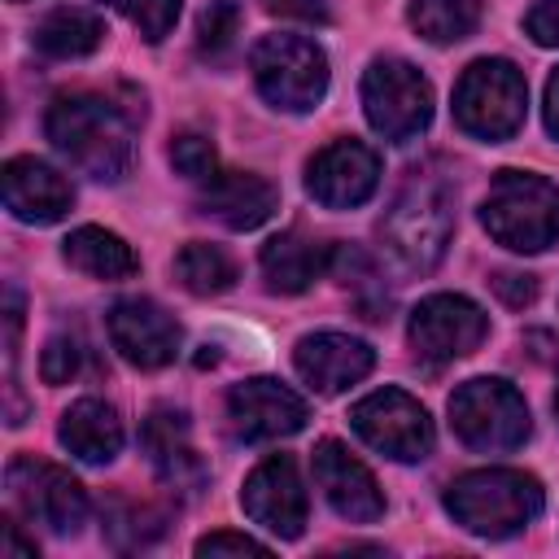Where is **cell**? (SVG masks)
Listing matches in <instances>:
<instances>
[{
    "label": "cell",
    "instance_id": "1",
    "mask_svg": "<svg viewBox=\"0 0 559 559\" xmlns=\"http://www.w3.org/2000/svg\"><path fill=\"white\" fill-rule=\"evenodd\" d=\"M48 140L92 179H118L131 166L135 114L100 92H66L48 105Z\"/></svg>",
    "mask_w": 559,
    "mask_h": 559
},
{
    "label": "cell",
    "instance_id": "2",
    "mask_svg": "<svg viewBox=\"0 0 559 559\" xmlns=\"http://www.w3.org/2000/svg\"><path fill=\"white\" fill-rule=\"evenodd\" d=\"M445 511L480 537H511L542 515V485L511 467H480L445 489Z\"/></svg>",
    "mask_w": 559,
    "mask_h": 559
},
{
    "label": "cell",
    "instance_id": "3",
    "mask_svg": "<svg viewBox=\"0 0 559 559\" xmlns=\"http://www.w3.org/2000/svg\"><path fill=\"white\" fill-rule=\"evenodd\" d=\"M480 223L498 245L542 253L559 240V188L528 170H502L485 192Z\"/></svg>",
    "mask_w": 559,
    "mask_h": 559
},
{
    "label": "cell",
    "instance_id": "4",
    "mask_svg": "<svg viewBox=\"0 0 559 559\" xmlns=\"http://www.w3.org/2000/svg\"><path fill=\"white\" fill-rule=\"evenodd\" d=\"M389 253L411 271H432L454 231V197L437 175H415L380 223Z\"/></svg>",
    "mask_w": 559,
    "mask_h": 559
},
{
    "label": "cell",
    "instance_id": "5",
    "mask_svg": "<svg viewBox=\"0 0 559 559\" xmlns=\"http://www.w3.org/2000/svg\"><path fill=\"white\" fill-rule=\"evenodd\" d=\"M258 92L288 114H306L328 92V57L306 35H262L249 52Z\"/></svg>",
    "mask_w": 559,
    "mask_h": 559
},
{
    "label": "cell",
    "instance_id": "6",
    "mask_svg": "<svg viewBox=\"0 0 559 559\" xmlns=\"http://www.w3.org/2000/svg\"><path fill=\"white\" fill-rule=\"evenodd\" d=\"M524 105H528L524 74L502 57L472 61L454 87V118L476 140L515 135L524 127Z\"/></svg>",
    "mask_w": 559,
    "mask_h": 559
},
{
    "label": "cell",
    "instance_id": "7",
    "mask_svg": "<svg viewBox=\"0 0 559 559\" xmlns=\"http://www.w3.org/2000/svg\"><path fill=\"white\" fill-rule=\"evenodd\" d=\"M450 424L463 445L507 454L528 437V406L507 380H467L450 397Z\"/></svg>",
    "mask_w": 559,
    "mask_h": 559
},
{
    "label": "cell",
    "instance_id": "8",
    "mask_svg": "<svg viewBox=\"0 0 559 559\" xmlns=\"http://www.w3.org/2000/svg\"><path fill=\"white\" fill-rule=\"evenodd\" d=\"M362 109L384 140L406 144L432 118V87L415 66L384 57V61H371V70L362 74Z\"/></svg>",
    "mask_w": 559,
    "mask_h": 559
},
{
    "label": "cell",
    "instance_id": "9",
    "mask_svg": "<svg viewBox=\"0 0 559 559\" xmlns=\"http://www.w3.org/2000/svg\"><path fill=\"white\" fill-rule=\"evenodd\" d=\"M349 424H354V432L371 450H380L384 459H397V463L428 459V450H432V419L402 389H376V393H367L362 402H354Z\"/></svg>",
    "mask_w": 559,
    "mask_h": 559
},
{
    "label": "cell",
    "instance_id": "10",
    "mask_svg": "<svg viewBox=\"0 0 559 559\" xmlns=\"http://www.w3.org/2000/svg\"><path fill=\"white\" fill-rule=\"evenodd\" d=\"M4 480H9L13 507L26 520H35V524H44L52 533H74L83 524V515H87L83 485L66 467H57V463H44L35 454H22V459L9 463V476Z\"/></svg>",
    "mask_w": 559,
    "mask_h": 559
},
{
    "label": "cell",
    "instance_id": "11",
    "mask_svg": "<svg viewBox=\"0 0 559 559\" xmlns=\"http://www.w3.org/2000/svg\"><path fill=\"white\" fill-rule=\"evenodd\" d=\"M489 332V319L476 301L459 297V293H437V297H424L411 314V345L424 362L441 367V362H454L463 354H472Z\"/></svg>",
    "mask_w": 559,
    "mask_h": 559
},
{
    "label": "cell",
    "instance_id": "12",
    "mask_svg": "<svg viewBox=\"0 0 559 559\" xmlns=\"http://www.w3.org/2000/svg\"><path fill=\"white\" fill-rule=\"evenodd\" d=\"M380 183V157L362 140H332L310 157L306 188L319 205L328 210H349L362 205Z\"/></svg>",
    "mask_w": 559,
    "mask_h": 559
},
{
    "label": "cell",
    "instance_id": "13",
    "mask_svg": "<svg viewBox=\"0 0 559 559\" xmlns=\"http://www.w3.org/2000/svg\"><path fill=\"white\" fill-rule=\"evenodd\" d=\"M240 502H245V511H249L266 533H275V537H301L306 515H310V502H306L297 463H293L288 454L262 459V463L249 472Z\"/></svg>",
    "mask_w": 559,
    "mask_h": 559
},
{
    "label": "cell",
    "instance_id": "14",
    "mask_svg": "<svg viewBox=\"0 0 559 559\" xmlns=\"http://www.w3.org/2000/svg\"><path fill=\"white\" fill-rule=\"evenodd\" d=\"M227 419L240 441H275L306 428V402L280 380H245L227 393Z\"/></svg>",
    "mask_w": 559,
    "mask_h": 559
},
{
    "label": "cell",
    "instance_id": "15",
    "mask_svg": "<svg viewBox=\"0 0 559 559\" xmlns=\"http://www.w3.org/2000/svg\"><path fill=\"white\" fill-rule=\"evenodd\" d=\"M314 480H319L323 498L332 502V511L341 520L371 524V520L384 515V493H380L376 476L341 441H319L314 445Z\"/></svg>",
    "mask_w": 559,
    "mask_h": 559
},
{
    "label": "cell",
    "instance_id": "16",
    "mask_svg": "<svg viewBox=\"0 0 559 559\" xmlns=\"http://www.w3.org/2000/svg\"><path fill=\"white\" fill-rule=\"evenodd\" d=\"M109 341L131 367H166L179 349V323L144 297H127L109 310Z\"/></svg>",
    "mask_w": 559,
    "mask_h": 559
},
{
    "label": "cell",
    "instance_id": "17",
    "mask_svg": "<svg viewBox=\"0 0 559 559\" xmlns=\"http://www.w3.org/2000/svg\"><path fill=\"white\" fill-rule=\"evenodd\" d=\"M293 362H297V376H301L310 389H319V393H341V389L358 384V380L371 371L376 354H371V345L358 341V336H345V332H314V336H301V341H297Z\"/></svg>",
    "mask_w": 559,
    "mask_h": 559
},
{
    "label": "cell",
    "instance_id": "18",
    "mask_svg": "<svg viewBox=\"0 0 559 559\" xmlns=\"http://www.w3.org/2000/svg\"><path fill=\"white\" fill-rule=\"evenodd\" d=\"M74 201V188L66 175H57L48 162L13 157L4 162V205L22 223H57Z\"/></svg>",
    "mask_w": 559,
    "mask_h": 559
},
{
    "label": "cell",
    "instance_id": "19",
    "mask_svg": "<svg viewBox=\"0 0 559 559\" xmlns=\"http://www.w3.org/2000/svg\"><path fill=\"white\" fill-rule=\"evenodd\" d=\"M275 201H280V192L262 175H249V170H214L201 192V210L214 214L218 223H227L231 231L262 227L271 218Z\"/></svg>",
    "mask_w": 559,
    "mask_h": 559
},
{
    "label": "cell",
    "instance_id": "20",
    "mask_svg": "<svg viewBox=\"0 0 559 559\" xmlns=\"http://www.w3.org/2000/svg\"><path fill=\"white\" fill-rule=\"evenodd\" d=\"M140 445L153 463V472L175 489H201L205 467L188 441V424L179 411H153L140 428Z\"/></svg>",
    "mask_w": 559,
    "mask_h": 559
},
{
    "label": "cell",
    "instance_id": "21",
    "mask_svg": "<svg viewBox=\"0 0 559 559\" xmlns=\"http://www.w3.org/2000/svg\"><path fill=\"white\" fill-rule=\"evenodd\" d=\"M328 266H332V249L301 236V231H280L262 245V275L275 293H301Z\"/></svg>",
    "mask_w": 559,
    "mask_h": 559
},
{
    "label": "cell",
    "instance_id": "22",
    "mask_svg": "<svg viewBox=\"0 0 559 559\" xmlns=\"http://www.w3.org/2000/svg\"><path fill=\"white\" fill-rule=\"evenodd\" d=\"M61 445L83 463H109L122 450V419L114 406L83 397L61 415Z\"/></svg>",
    "mask_w": 559,
    "mask_h": 559
},
{
    "label": "cell",
    "instance_id": "23",
    "mask_svg": "<svg viewBox=\"0 0 559 559\" xmlns=\"http://www.w3.org/2000/svg\"><path fill=\"white\" fill-rule=\"evenodd\" d=\"M66 262L92 280H127L135 275V253L122 236L105 231V227H79L66 236Z\"/></svg>",
    "mask_w": 559,
    "mask_h": 559
},
{
    "label": "cell",
    "instance_id": "24",
    "mask_svg": "<svg viewBox=\"0 0 559 559\" xmlns=\"http://www.w3.org/2000/svg\"><path fill=\"white\" fill-rule=\"evenodd\" d=\"M31 39L48 57H87L105 39V17L92 9L66 4V9H52L48 17H39Z\"/></svg>",
    "mask_w": 559,
    "mask_h": 559
},
{
    "label": "cell",
    "instance_id": "25",
    "mask_svg": "<svg viewBox=\"0 0 559 559\" xmlns=\"http://www.w3.org/2000/svg\"><path fill=\"white\" fill-rule=\"evenodd\" d=\"M406 17L428 44H459L476 31L480 4L476 0H411Z\"/></svg>",
    "mask_w": 559,
    "mask_h": 559
},
{
    "label": "cell",
    "instance_id": "26",
    "mask_svg": "<svg viewBox=\"0 0 559 559\" xmlns=\"http://www.w3.org/2000/svg\"><path fill=\"white\" fill-rule=\"evenodd\" d=\"M175 275L188 293L197 297H210V293H223L231 280H236V266L231 258L218 249V245H205V240H192L175 253Z\"/></svg>",
    "mask_w": 559,
    "mask_h": 559
},
{
    "label": "cell",
    "instance_id": "27",
    "mask_svg": "<svg viewBox=\"0 0 559 559\" xmlns=\"http://www.w3.org/2000/svg\"><path fill=\"white\" fill-rule=\"evenodd\" d=\"M166 528V515L148 502H131V498H109L105 502V533L118 550H135V546H148L157 542Z\"/></svg>",
    "mask_w": 559,
    "mask_h": 559
},
{
    "label": "cell",
    "instance_id": "28",
    "mask_svg": "<svg viewBox=\"0 0 559 559\" xmlns=\"http://www.w3.org/2000/svg\"><path fill=\"white\" fill-rule=\"evenodd\" d=\"M240 13H245V0H210L197 22L201 52H227L240 35Z\"/></svg>",
    "mask_w": 559,
    "mask_h": 559
},
{
    "label": "cell",
    "instance_id": "29",
    "mask_svg": "<svg viewBox=\"0 0 559 559\" xmlns=\"http://www.w3.org/2000/svg\"><path fill=\"white\" fill-rule=\"evenodd\" d=\"M105 4H114L144 39H162L170 26H175V17H179V0H105Z\"/></svg>",
    "mask_w": 559,
    "mask_h": 559
},
{
    "label": "cell",
    "instance_id": "30",
    "mask_svg": "<svg viewBox=\"0 0 559 559\" xmlns=\"http://www.w3.org/2000/svg\"><path fill=\"white\" fill-rule=\"evenodd\" d=\"M170 162H175L179 175H188V179H197V183H205V179L214 175V166H218L214 144H210L205 135H192V131L170 144Z\"/></svg>",
    "mask_w": 559,
    "mask_h": 559
},
{
    "label": "cell",
    "instance_id": "31",
    "mask_svg": "<svg viewBox=\"0 0 559 559\" xmlns=\"http://www.w3.org/2000/svg\"><path fill=\"white\" fill-rule=\"evenodd\" d=\"M79 371V345L70 336H52L39 354V376L44 384H70V376Z\"/></svg>",
    "mask_w": 559,
    "mask_h": 559
},
{
    "label": "cell",
    "instance_id": "32",
    "mask_svg": "<svg viewBox=\"0 0 559 559\" xmlns=\"http://www.w3.org/2000/svg\"><path fill=\"white\" fill-rule=\"evenodd\" d=\"M528 35L542 44V48H559V0H537L524 17Z\"/></svg>",
    "mask_w": 559,
    "mask_h": 559
},
{
    "label": "cell",
    "instance_id": "33",
    "mask_svg": "<svg viewBox=\"0 0 559 559\" xmlns=\"http://www.w3.org/2000/svg\"><path fill=\"white\" fill-rule=\"evenodd\" d=\"M493 293H498L511 310H520V306H528V301L537 297V280H533V275H520V271H498V275H493Z\"/></svg>",
    "mask_w": 559,
    "mask_h": 559
},
{
    "label": "cell",
    "instance_id": "34",
    "mask_svg": "<svg viewBox=\"0 0 559 559\" xmlns=\"http://www.w3.org/2000/svg\"><path fill=\"white\" fill-rule=\"evenodd\" d=\"M197 555H266V546L245 533H210L197 542Z\"/></svg>",
    "mask_w": 559,
    "mask_h": 559
},
{
    "label": "cell",
    "instance_id": "35",
    "mask_svg": "<svg viewBox=\"0 0 559 559\" xmlns=\"http://www.w3.org/2000/svg\"><path fill=\"white\" fill-rule=\"evenodd\" d=\"M271 13L280 17H297V22H328V0H262Z\"/></svg>",
    "mask_w": 559,
    "mask_h": 559
},
{
    "label": "cell",
    "instance_id": "36",
    "mask_svg": "<svg viewBox=\"0 0 559 559\" xmlns=\"http://www.w3.org/2000/svg\"><path fill=\"white\" fill-rule=\"evenodd\" d=\"M546 127L559 135V70H555L550 83H546Z\"/></svg>",
    "mask_w": 559,
    "mask_h": 559
},
{
    "label": "cell",
    "instance_id": "37",
    "mask_svg": "<svg viewBox=\"0 0 559 559\" xmlns=\"http://www.w3.org/2000/svg\"><path fill=\"white\" fill-rule=\"evenodd\" d=\"M4 555H35V542H22L13 520H4Z\"/></svg>",
    "mask_w": 559,
    "mask_h": 559
},
{
    "label": "cell",
    "instance_id": "38",
    "mask_svg": "<svg viewBox=\"0 0 559 559\" xmlns=\"http://www.w3.org/2000/svg\"><path fill=\"white\" fill-rule=\"evenodd\" d=\"M555 411H559V393H555Z\"/></svg>",
    "mask_w": 559,
    "mask_h": 559
}]
</instances>
